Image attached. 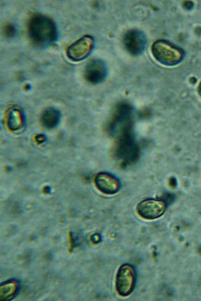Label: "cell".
<instances>
[{
    "instance_id": "8",
    "label": "cell",
    "mask_w": 201,
    "mask_h": 301,
    "mask_svg": "<svg viewBox=\"0 0 201 301\" xmlns=\"http://www.w3.org/2000/svg\"><path fill=\"white\" fill-rule=\"evenodd\" d=\"M97 188L102 193L107 195L117 193L121 188L119 180L113 175L102 172L98 174L94 179Z\"/></svg>"
},
{
    "instance_id": "7",
    "label": "cell",
    "mask_w": 201,
    "mask_h": 301,
    "mask_svg": "<svg viewBox=\"0 0 201 301\" xmlns=\"http://www.w3.org/2000/svg\"><path fill=\"white\" fill-rule=\"evenodd\" d=\"M107 75L108 68L106 63L98 59H94L89 61L84 70L86 80L93 84L103 82Z\"/></svg>"
},
{
    "instance_id": "5",
    "label": "cell",
    "mask_w": 201,
    "mask_h": 301,
    "mask_svg": "<svg viewBox=\"0 0 201 301\" xmlns=\"http://www.w3.org/2000/svg\"><path fill=\"white\" fill-rule=\"evenodd\" d=\"M94 45V41L91 36H83L68 47L67 56L74 62L81 61L91 53Z\"/></svg>"
},
{
    "instance_id": "15",
    "label": "cell",
    "mask_w": 201,
    "mask_h": 301,
    "mask_svg": "<svg viewBox=\"0 0 201 301\" xmlns=\"http://www.w3.org/2000/svg\"><path fill=\"white\" fill-rule=\"evenodd\" d=\"M197 91L199 95L201 97V81L199 82L198 87H197Z\"/></svg>"
},
{
    "instance_id": "12",
    "label": "cell",
    "mask_w": 201,
    "mask_h": 301,
    "mask_svg": "<svg viewBox=\"0 0 201 301\" xmlns=\"http://www.w3.org/2000/svg\"><path fill=\"white\" fill-rule=\"evenodd\" d=\"M3 31L6 37L11 38L16 35V29L13 24H7L4 26Z\"/></svg>"
},
{
    "instance_id": "6",
    "label": "cell",
    "mask_w": 201,
    "mask_h": 301,
    "mask_svg": "<svg viewBox=\"0 0 201 301\" xmlns=\"http://www.w3.org/2000/svg\"><path fill=\"white\" fill-rule=\"evenodd\" d=\"M123 43L126 50L133 56L140 55L144 51L147 38L142 31L133 29L128 30L123 37Z\"/></svg>"
},
{
    "instance_id": "3",
    "label": "cell",
    "mask_w": 201,
    "mask_h": 301,
    "mask_svg": "<svg viewBox=\"0 0 201 301\" xmlns=\"http://www.w3.org/2000/svg\"><path fill=\"white\" fill-rule=\"evenodd\" d=\"M137 274L135 268L128 263L122 265L118 269L115 282L116 289L122 296L130 295L134 289Z\"/></svg>"
},
{
    "instance_id": "13",
    "label": "cell",
    "mask_w": 201,
    "mask_h": 301,
    "mask_svg": "<svg viewBox=\"0 0 201 301\" xmlns=\"http://www.w3.org/2000/svg\"><path fill=\"white\" fill-rule=\"evenodd\" d=\"M193 7V3L191 1H185L183 3V7L188 10L192 9Z\"/></svg>"
},
{
    "instance_id": "9",
    "label": "cell",
    "mask_w": 201,
    "mask_h": 301,
    "mask_svg": "<svg viewBox=\"0 0 201 301\" xmlns=\"http://www.w3.org/2000/svg\"><path fill=\"white\" fill-rule=\"evenodd\" d=\"M20 288V283L15 279H10L1 283L0 300L9 301L13 299L18 294Z\"/></svg>"
},
{
    "instance_id": "11",
    "label": "cell",
    "mask_w": 201,
    "mask_h": 301,
    "mask_svg": "<svg viewBox=\"0 0 201 301\" xmlns=\"http://www.w3.org/2000/svg\"><path fill=\"white\" fill-rule=\"evenodd\" d=\"M60 119V113L58 110L54 107L46 109L41 115V121L43 125L48 128L55 127Z\"/></svg>"
},
{
    "instance_id": "14",
    "label": "cell",
    "mask_w": 201,
    "mask_h": 301,
    "mask_svg": "<svg viewBox=\"0 0 201 301\" xmlns=\"http://www.w3.org/2000/svg\"><path fill=\"white\" fill-rule=\"evenodd\" d=\"M92 237V241L94 242H97L99 240V237L97 235H94Z\"/></svg>"
},
{
    "instance_id": "4",
    "label": "cell",
    "mask_w": 201,
    "mask_h": 301,
    "mask_svg": "<svg viewBox=\"0 0 201 301\" xmlns=\"http://www.w3.org/2000/svg\"><path fill=\"white\" fill-rule=\"evenodd\" d=\"M166 203L161 199H146L138 203L136 207L138 214L146 220L160 217L165 213Z\"/></svg>"
},
{
    "instance_id": "1",
    "label": "cell",
    "mask_w": 201,
    "mask_h": 301,
    "mask_svg": "<svg viewBox=\"0 0 201 301\" xmlns=\"http://www.w3.org/2000/svg\"><path fill=\"white\" fill-rule=\"evenodd\" d=\"M27 30L32 43L40 48L50 46L58 37L55 23L50 18L41 14L34 15L29 19Z\"/></svg>"
},
{
    "instance_id": "2",
    "label": "cell",
    "mask_w": 201,
    "mask_h": 301,
    "mask_svg": "<svg viewBox=\"0 0 201 301\" xmlns=\"http://www.w3.org/2000/svg\"><path fill=\"white\" fill-rule=\"evenodd\" d=\"M151 50L157 61L168 66L179 64L185 57V52L181 48L164 40H158L154 42Z\"/></svg>"
},
{
    "instance_id": "10",
    "label": "cell",
    "mask_w": 201,
    "mask_h": 301,
    "mask_svg": "<svg viewBox=\"0 0 201 301\" xmlns=\"http://www.w3.org/2000/svg\"><path fill=\"white\" fill-rule=\"evenodd\" d=\"M6 118L8 126L11 130H18L23 126L24 117L18 108L12 107L9 109L7 111Z\"/></svg>"
}]
</instances>
